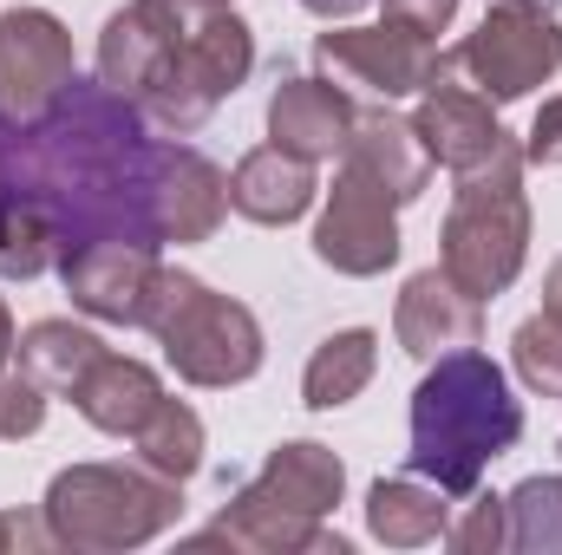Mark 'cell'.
<instances>
[{"label": "cell", "mask_w": 562, "mask_h": 555, "mask_svg": "<svg viewBox=\"0 0 562 555\" xmlns=\"http://www.w3.org/2000/svg\"><path fill=\"white\" fill-rule=\"evenodd\" d=\"M7 353H13V314H7V301H0V366H7Z\"/></svg>", "instance_id": "d590c367"}, {"label": "cell", "mask_w": 562, "mask_h": 555, "mask_svg": "<svg viewBox=\"0 0 562 555\" xmlns=\"http://www.w3.org/2000/svg\"><path fill=\"white\" fill-rule=\"evenodd\" d=\"M340 157L360 163L367 177H380L400 203H419L425 183H431V150H425L419 125L413 118H393V112H360Z\"/></svg>", "instance_id": "d6986e66"}, {"label": "cell", "mask_w": 562, "mask_h": 555, "mask_svg": "<svg viewBox=\"0 0 562 555\" xmlns=\"http://www.w3.org/2000/svg\"><path fill=\"white\" fill-rule=\"evenodd\" d=\"M59 269V236L53 223L26 203V196H7L0 190V281H33Z\"/></svg>", "instance_id": "484cf974"}, {"label": "cell", "mask_w": 562, "mask_h": 555, "mask_svg": "<svg viewBox=\"0 0 562 555\" xmlns=\"http://www.w3.org/2000/svg\"><path fill=\"white\" fill-rule=\"evenodd\" d=\"M510 353H517V373H524V386H530V393L562 399V327L550 320V314L524 320V327L510 333Z\"/></svg>", "instance_id": "83f0119b"}, {"label": "cell", "mask_w": 562, "mask_h": 555, "mask_svg": "<svg viewBox=\"0 0 562 555\" xmlns=\"http://www.w3.org/2000/svg\"><path fill=\"white\" fill-rule=\"evenodd\" d=\"M144 333L164 340V360L190 386H243V380L262 373V327H256V314L243 301L203 287L196 275H183V269L157 275Z\"/></svg>", "instance_id": "5b68a950"}, {"label": "cell", "mask_w": 562, "mask_h": 555, "mask_svg": "<svg viewBox=\"0 0 562 555\" xmlns=\"http://www.w3.org/2000/svg\"><path fill=\"white\" fill-rule=\"evenodd\" d=\"M524 438V406L504 366L477 347L438 353L413 393V471L451 497H471L484 464Z\"/></svg>", "instance_id": "7a4b0ae2"}, {"label": "cell", "mask_w": 562, "mask_h": 555, "mask_svg": "<svg viewBox=\"0 0 562 555\" xmlns=\"http://www.w3.org/2000/svg\"><path fill=\"white\" fill-rule=\"evenodd\" d=\"M413 125H419L431 163H445V170H477L497 144L510 138V132L497 125L491 99L451 66V53H438V72H431V86H425L419 118H413Z\"/></svg>", "instance_id": "4fadbf2b"}, {"label": "cell", "mask_w": 562, "mask_h": 555, "mask_svg": "<svg viewBox=\"0 0 562 555\" xmlns=\"http://www.w3.org/2000/svg\"><path fill=\"white\" fill-rule=\"evenodd\" d=\"M445 543L464 555H497L510 543V517H504V497H477L471 490V503H464V517L445 530Z\"/></svg>", "instance_id": "f1b7e54d"}, {"label": "cell", "mask_w": 562, "mask_h": 555, "mask_svg": "<svg viewBox=\"0 0 562 555\" xmlns=\"http://www.w3.org/2000/svg\"><path fill=\"white\" fill-rule=\"evenodd\" d=\"M307 203H314V163L294 157V150H281V144L249 150V157L229 170V209H243V216L262 223V229L301 223Z\"/></svg>", "instance_id": "e0dca14e"}, {"label": "cell", "mask_w": 562, "mask_h": 555, "mask_svg": "<svg viewBox=\"0 0 562 555\" xmlns=\"http://www.w3.org/2000/svg\"><path fill=\"white\" fill-rule=\"evenodd\" d=\"M543 314H550V320L562 327V262L550 269V281H543Z\"/></svg>", "instance_id": "e575fe53"}, {"label": "cell", "mask_w": 562, "mask_h": 555, "mask_svg": "<svg viewBox=\"0 0 562 555\" xmlns=\"http://www.w3.org/2000/svg\"><path fill=\"white\" fill-rule=\"evenodd\" d=\"M157 157L164 138H150L144 105L119 99L105 79H72L59 105L20 132H0V190L26 196L53 236L59 262L92 242H144L157 236Z\"/></svg>", "instance_id": "6da1fadb"}, {"label": "cell", "mask_w": 562, "mask_h": 555, "mask_svg": "<svg viewBox=\"0 0 562 555\" xmlns=\"http://www.w3.org/2000/svg\"><path fill=\"white\" fill-rule=\"evenodd\" d=\"M256 484H262L269 497H281L288 510H301V517H327V510L340 503V490H347V471H340V457H334L327 444L294 438V444H276V451H269V464H262Z\"/></svg>", "instance_id": "7402d4cb"}, {"label": "cell", "mask_w": 562, "mask_h": 555, "mask_svg": "<svg viewBox=\"0 0 562 555\" xmlns=\"http://www.w3.org/2000/svg\"><path fill=\"white\" fill-rule=\"evenodd\" d=\"M393 209H400V196L340 157V177H334L327 209L314 223V256L334 275H386L400 262V216Z\"/></svg>", "instance_id": "9c48e42d"}, {"label": "cell", "mask_w": 562, "mask_h": 555, "mask_svg": "<svg viewBox=\"0 0 562 555\" xmlns=\"http://www.w3.org/2000/svg\"><path fill=\"white\" fill-rule=\"evenodd\" d=\"M157 275H164V262L144 242H92V249H72L59 262V281H66L72 307H86L92 320H119V327L150 320Z\"/></svg>", "instance_id": "7c38bea8"}, {"label": "cell", "mask_w": 562, "mask_h": 555, "mask_svg": "<svg viewBox=\"0 0 562 555\" xmlns=\"http://www.w3.org/2000/svg\"><path fill=\"white\" fill-rule=\"evenodd\" d=\"M445 275L464 294H504L530 256V196H524V144H497L477 170H458V196L445 216Z\"/></svg>", "instance_id": "3957f363"}, {"label": "cell", "mask_w": 562, "mask_h": 555, "mask_svg": "<svg viewBox=\"0 0 562 555\" xmlns=\"http://www.w3.org/2000/svg\"><path fill=\"white\" fill-rule=\"evenodd\" d=\"M451 66L491 99V105H510V99H530L537 86H550L562 66V20L550 0H497L484 13V26L451 53Z\"/></svg>", "instance_id": "52a82bcc"}, {"label": "cell", "mask_w": 562, "mask_h": 555, "mask_svg": "<svg viewBox=\"0 0 562 555\" xmlns=\"http://www.w3.org/2000/svg\"><path fill=\"white\" fill-rule=\"evenodd\" d=\"M386 20L419 33V39H438L451 20H458V0H386Z\"/></svg>", "instance_id": "4dcf8cb0"}, {"label": "cell", "mask_w": 562, "mask_h": 555, "mask_svg": "<svg viewBox=\"0 0 562 555\" xmlns=\"http://www.w3.org/2000/svg\"><path fill=\"white\" fill-rule=\"evenodd\" d=\"M190 26H196V13H190L183 0H132V7L112 13L105 33H99V79H105L119 99L144 105L150 86H157V72L170 66L177 39H183Z\"/></svg>", "instance_id": "8fae6325"}, {"label": "cell", "mask_w": 562, "mask_h": 555, "mask_svg": "<svg viewBox=\"0 0 562 555\" xmlns=\"http://www.w3.org/2000/svg\"><path fill=\"white\" fill-rule=\"evenodd\" d=\"M249 66H256V33H249L229 7H223V13H203V20L177 39L170 66L157 72V86H150V99H144V118L164 125V132H177V138H190V132L249 79Z\"/></svg>", "instance_id": "8992f818"}, {"label": "cell", "mask_w": 562, "mask_h": 555, "mask_svg": "<svg viewBox=\"0 0 562 555\" xmlns=\"http://www.w3.org/2000/svg\"><path fill=\"white\" fill-rule=\"evenodd\" d=\"M203 543H236V550H262V555H288V550H334V555H347L340 536H327V530H321V517L288 510V503L269 497L262 484H243V490H236V503L216 517V530H210Z\"/></svg>", "instance_id": "ac0fdd59"}, {"label": "cell", "mask_w": 562, "mask_h": 555, "mask_svg": "<svg viewBox=\"0 0 562 555\" xmlns=\"http://www.w3.org/2000/svg\"><path fill=\"white\" fill-rule=\"evenodd\" d=\"M393 333L413 360H438V353H458V347H477L484 333V301L464 294L445 269H425V275L406 281L400 294V314H393Z\"/></svg>", "instance_id": "5bb4252c"}, {"label": "cell", "mask_w": 562, "mask_h": 555, "mask_svg": "<svg viewBox=\"0 0 562 555\" xmlns=\"http://www.w3.org/2000/svg\"><path fill=\"white\" fill-rule=\"evenodd\" d=\"M183 517V484L150 464H72L46 490V530L66 550H138Z\"/></svg>", "instance_id": "277c9868"}, {"label": "cell", "mask_w": 562, "mask_h": 555, "mask_svg": "<svg viewBox=\"0 0 562 555\" xmlns=\"http://www.w3.org/2000/svg\"><path fill=\"white\" fill-rule=\"evenodd\" d=\"M13 543H53V530L26 523V517H0V550H13Z\"/></svg>", "instance_id": "d6a6232c"}, {"label": "cell", "mask_w": 562, "mask_h": 555, "mask_svg": "<svg viewBox=\"0 0 562 555\" xmlns=\"http://www.w3.org/2000/svg\"><path fill=\"white\" fill-rule=\"evenodd\" d=\"M510 517V543L504 550H530V555H562V477H524L504 497Z\"/></svg>", "instance_id": "4316f807"}, {"label": "cell", "mask_w": 562, "mask_h": 555, "mask_svg": "<svg viewBox=\"0 0 562 555\" xmlns=\"http://www.w3.org/2000/svg\"><path fill=\"white\" fill-rule=\"evenodd\" d=\"M373 366H380V333H373V327L327 333V340L314 347L307 373H301V399H307L314 412H340L347 399H360V393H367Z\"/></svg>", "instance_id": "603a6c76"}, {"label": "cell", "mask_w": 562, "mask_h": 555, "mask_svg": "<svg viewBox=\"0 0 562 555\" xmlns=\"http://www.w3.org/2000/svg\"><path fill=\"white\" fill-rule=\"evenodd\" d=\"M183 7H190V13H196V20H203V13H223V7H229V0H183Z\"/></svg>", "instance_id": "8d00e7d4"}, {"label": "cell", "mask_w": 562, "mask_h": 555, "mask_svg": "<svg viewBox=\"0 0 562 555\" xmlns=\"http://www.w3.org/2000/svg\"><path fill=\"white\" fill-rule=\"evenodd\" d=\"M46 386L20 366V373H7L0 366V438H33L40 424H46Z\"/></svg>", "instance_id": "f546056e"}, {"label": "cell", "mask_w": 562, "mask_h": 555, "mask_svg": "<svg viewBox=\"0 0 562 555\" xmlns=\"http://www.w3.org/2000/svg\"><path fill=\"white\" fill-rule=\"evenodd\" d=\"M13 353H20V366H26L46 393H66V399H72V386L99 366L105 340H99L92 327H72V320H33V327L13 340Z\"/></svg>", "instance_id": "cb8c5ba5"}, {"label": "cell", "mask_w": 562, "mask_h": 555, "mask_svg": "<svg viewBox=\"0 0 562 555\" xmlns=\"http://www.w3.org/2000/svg\"><path fill=\"white\" fill-rule=\"evenodd\" d=\"M367 530L386 543V550H425V543H445L451 530V490H438L431 477L406 471V477H380L373 497H367Z\"/></svg>", "instance_id": "ffe728a7"}, {"label": "cell", "mask_w": 562, "mask_h": 555, "mask_svg": "<svg viewBox=\"0 0 562 555\" xmlns=\"http://www.w3.org/2000/svg\"><path fill=\"white\" fill-rule=\"evenodd\" d=\"M132 444H138V464H150L157 477H177L183 484L203 464V418L190 412L183 399H157V412L132 431Z\"/></svg>", "instance_id": "d4e9b609"}, {"label": "cell", "mask_w": 562, "mask_h": 555, "mask_svg": "<svg viewBox=\"0 0 562 555\" xmlns=\"http://www.w3.org/2000/svg\"><path fill=\"white\" fill-rule=\"evenodd\" d=\"M72 79H79L72 33L46 7H7L0 13V132L46 118Z\"/></svg>", "instance_id": "ba28073f"}, {"label": "cell", "mask_w": 562, "mask_h": 555, "mask_svg": "<svg viewBox=\"0 0 562 555\" xmlns=\"http://www.w3.org/2000/svg\"><path fill=\"white\" fill-rule=\"evenodd\" d=\"M164 386L144 360H125V353H99V366L72 386V406L86 412V424L112 431V438H132L144 418L157 412Z\"/></svg>", "instance_id": "44dd1931"}, {"label": "cell", "mask_w": 562, "mask_h": 555, "mask_svg": "<svg viewBox=\"0 0 562 555\" xmlns=\"http://www.w3.org/2000/svg\"><path fill=\"white\" fill-rule=\"evenodd\" d=\"M353 99L334 86V79H281L276 99H269V144L321 163V157H340L353 138Z\"/></svg>", "instance_id": "2e32d148"}, {"label": "cell", "mask_w": 562, "mask_h": 555, "mask_svg": "<svg viewBox=\"0 0 562 555\" xmlns=\"http://www.w3.org/2000/svg\"><path fill=\"white\" fill-rule=\"evenodd\" d=\"M314 59L340 92H373V99H406L425 92L438 72V46L406 33V26H334L314 39Z\"/></svg>", "instance_id": "30bf717a"}, {"label": "cell", "mask_w": 562, "mask_h": 555, "mask_svg": "<svg viewBox=\"0 0 562 555\" xmlns=\"http://www.w3.org/2000/svg\"><path fill=\"white\" fill-rule=\"evenodd\" d=\"M307 13H321V20H353L360 7H373V0H301Z\"/></svg>", "instance_id": "836d02e7"}, {"label": "cell", "mask_w": 562, "mask_h": 555, "mask_svg": "<svg viewBox=\"0 0 562 555\" xmlns=\"http://www.w3.org/2000/svg\"><path fill=\"white\" fill-rule=\"evenodd\" d=\"M524 163H562V99H543V112L524 138Z\"/></svg>", "instance_id": "1f68e13d"}, {"label": "cell", "mask_w": 562, "mask_h": 555, "mask_svg": "<svg viewBox=\"0 0 562 555\" xmlns=\"http://www.w3.org/2000/svg\"><path fill=\"white\" fill-rule=\"evenodd\" d=\"M223 209H229V177L203 150L164 144V157H157V236L164 242H210Z\"/></svg>", "instance_id": "9a60e30c"}]
</instances>
